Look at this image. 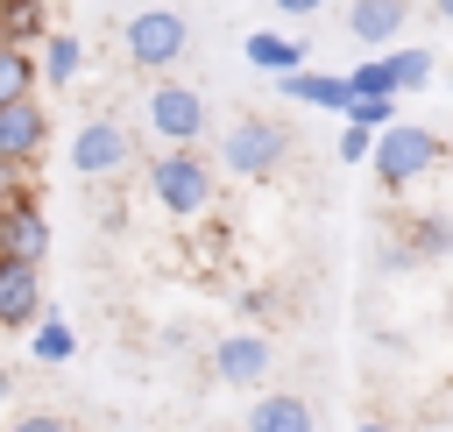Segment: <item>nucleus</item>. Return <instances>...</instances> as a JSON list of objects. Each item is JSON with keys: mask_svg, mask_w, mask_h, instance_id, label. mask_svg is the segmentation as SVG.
<instances>
[{"mask_svg": "<svg viewBox=\"0 0 453 432\" xmlns=\"http://www.w3.org/2000/svg\"><path fill=\"white\" fill-rule=\"evenodd\" d=\"M311 425H319L311 404L290 397V390H269V397H255V411H248V432H311Z\"/></svg>", "mask_w": 453, "mask_h": 432, "instance_id": "obj_14", "label": "nucleus"}, {"mask_svg": "<svg viewBox=\"0 0 453 432\" xmlns=\"http://www.w3.org/2000/svg\"><path fill=\"white\" fill-rule=\"evenodd\" d=\"M389 78H396V99L403 92H425L432 85V50H418V42L411 50H389Z\"/></svg>", "mask_w": 453, "mask_h": 432, "instance_id": "obj_18", "label": "nucleus"}, {"mask_svg": "<svg viewBox=\"0 0 453 432\" xmlns=\"http://www.w3.org/2000/svg\"><path fill=\"white\" fill-rule=\"evenodd\" d=\"M0 42H42V0H7L0 7Z\"/></svg>", "mask_w": 453, "mask_h": 432, "instance_id": "obj_19", "label": "nucleus"}, {"mask_svg": "<svg viewBox=\"0 0 453 432\" xmlns=\"http://www.w3.org/2000/svg\"><path fill=\"white\" fill-rule=\"evenodd\" d=\"M28 177H35L28 163H0V212H14V205H35V198H28Z\"/></svg>", "mask_w": 453, "mask_h": 432, "instance_id": "obj_22", "label": "nucleus"}, {"mask_svg": "<svg viewBox=\"0 0 453 432\" xmlns=\"http://www.w3.org/2000/svg\"><path fill=\"white\" fill-rule=\"evenodd\" d=\"M42 312V262L0 248V333H28Z\"/></svg>", "mask_w": 453, "mask_h": 432, "instance_id": "obj_6", "label": "nucleus"}, {"mask_svg": "<svg viewBox=\"0 0 453 432\" xmlns=\"http://www.w3.org/2000/svg\"><path fill=\"white\" fill-rule=\"evenodd\" d=\"M212 375H219L226 390H255V382L269 375V340H262V333H226V340L212 347Z\"/></svg>", "mask_w": 453, "mask_h": 432, "instance_id": "obj_9", "label": "nucleus"}, {"mask_svg": "<svg viewBox=\"0 0 453 432\" xmlns=\"http://www.w3.org/2000/svg\"><path fill=\"white\" fill-rule=\"evenodd\" d=\"M241 50H248V64H255V71H269V78H283V71H297V64H304V42H290L283 28H255Z\"/></svg>", "mask_w": 453, "mask_h": 432, "instance_id": "obj_16", "label": "nucleus"}, {"mask_svg": "<svg viewBox=\"0 0 453 432\" xmlns=\"http://www.w3.org/2000/svg\"><path fill=\"white\" fill-rule=\"evenodd\" d=\"M120 50H127V64H134V71L163 78V71H170V64L191 50V21H184L177 7H142V14H127Z\"/></svg>", "mask_w": 453, "mask_h": 432, "instance_id": "obj_3", "label": "nucleus"}, {"mask_svg": "<svg viewBox=\"0 0 453 432\" xmlns=\"http://www.w3.org/2000/svg\"><path fill=\"white\" fill-rule=\"evenodd\" d=\"M7 432H71V425H64L57 411H28V418H14Z\"/></svg>", "mask_w": 453, "mask_h": 432, "instance_id": "obj_25", "label": "nucleus"}, {"mask_svg": "<svg viewBox=\"0 0 453 432\" xmlns=\"http://www.w3.org/2000/svg\"><path fill=\"white\" fill-rule=\"evenodd\" d=\"M283 92L290 99H304V106H326V113H347V99H354V85H347V71H283Z\"/></svg>", "mask_w": 453, "mask_h": 432, "instance_id": "obj_10", "label": "nucleus"}, {"mask_svg": "<svg viewBox=\"0 0 453 432\" xmlns=\"http://www.w3.org/2000/svg\"><path fill=\"white\" fill-rule=\"evenodd\" d=\"M142 113H149V127H156L163 142H198V135H205V120H212V106H205L191 85H170V78L149 92V106H142Z\"/></svg>", "mask_w": 453, "mask_h": 432, "instance_id": "obj_7", "label": "nucleus"}, {"mask_svg": "<svg viewBox=\"0 0 453 432\" xmlns=\"http://www.w3.org/2000/svg\"><path fill=\"white\" fill-rule=\"evenodd\" d=\"M149 191L163 212L198 220L212 205V163L198 156V142H163V156H149Z\"/></svg>", "mask_w": 453, "mask_h": 432, "instance_id": "obj_2", "label": "nucleus"}, {"mask_svg": "<svg viewBox=\"0 0 453 432\" xmlns=\"http://www.w3.org/2000/svg\"><path fill=\"white\" fill-rule=\"evenodd\" d=\"M432 14H439V21H446V28H453V0H432Z\"/></svg>", "mask_w": 453, "mask_h": 432, "instance_id": "obj_28", "label": "nucleus"}, {"mask_svg": "<svg viewBox=\"0 0 453 432\" xmlns=\"http://www.w3.org/2000/svg\"><path fill=\"white\" fill-rule=\"evenodd\" d=\"M347 120H354V127H375V135H382V127L396 120V99H361V92H354V99H347Z\"/></svg>", "mask_w": 453, "mask_h": 432, "instance_id": "obj_21", "label": "nucleus"}, {"mask_svg": "<svg viewBox=\"0 0 453 432\" xmlns=\"http://www.w3.org/2000/svg\"><path fill=\"white\" fill-rule=\"evenodd\" d=\"M283 156H290V127H283V120L241 113V120L219 135V163H226L234 177H276Z\"/></svg>", "mask_w": 453, "mask_h": 432, "instance_id": "obj_5", "label": "nucleus"}, {"mask_svg": "<svg viewBox=\"0 0 453 432\" xmlns=\"http://www.w3.org/2000/svg\"><path fill=\"white\" fill-rule=\"evenodd\" d=\"M347 85H354L361 99H396V78H389V57H368V64H354V71H347Z\"/></svg>", "mask_w": 453, "mask_h": 432, "instance_id": "obj_20", "label": "nucleus"}, {"mask_svg": "<svg viewBox=\"0 0 453 432\" xmlns=\"http://www.w3.org/2000/svg\"><path fill=\"white\" fill-rule=\"evenodd\" d=\"M35 71H42V85H71V78L85 71V42H78L71 28H42V42H35Z\"/></svg>", "mask_w": 453, "mask_h": 432, "instance_id": "obj_11", "label": "nucleus"}, {"mask_svg": "<svg viewBox=\"0 0 453 432\" xmlns=\"http://www.w3.org/2000/svg\"><path fill=\"white\" fill-rule=\"evenodd\" d=\"M354 432H389V425H382V418H368V425H354Z\"/></svg>", "mask_w": 453, "mask_h": 432, "instance_id": "obj_29", "label": "nucleus"}, {"mask_svg": "<svg viewBox=\"0 0 453 432\" xmlns=\"http://www.w3.org/2000/svg\"><path fill=\"white\" fill-rule=\"evenodd\" d=\"M134 156H142V149H134V127H127V120H113V113H92V120L71 135V170H78L85 184L120 177Z\"/></svg>", "mask_w": 453, "mask_h": 432, "instance_id": "obj_4", "label": "nucleus"}, {"mask_svg": "<svg viewBox=\"0 0 453 432\" xmlns=\"http://www.w3.org/2000/svg\"><path fill=\"white\" fill-rule=\"evenodd\" d=\"M7 397H14V368H0V404H7Z\"/></svg>", "mask_w": 453, "mask_h": 432, "instance_id": "obj_27", "label": "nucleus"}, {"mask_svg": "<svg viewBox=\"0 0 453 432\" xmlns=\"http://www.w3.org/2000/svg\"><path fill=\"white\" fill-rule=\"evenodd\" d=\"M0 248H14V255H28V262H42V255H50V220H42L35 205L0 212Z\"/></svg>", "mask_w": 453, "mask_h": 432, "instance_id": "obj_15", "label": "nucleus"}, {"mask_svg": "<svg viewBox=\"0 0 453 432\" xmlns=\"http://www.w3.org/2000/svg\"><path fill=\"white\" fill-rule=\"evenodd\" d=\"M411 21V0H347V28L354 42H389Z\"/></svg>", "mask_w": 453, "mask_h": 432, "instance_id": "obj_13", "label": "nucleus"}, {"mask_svg": "<svg viewBox=\"0 0 453 432\" xmlns=\"http://www.w3.org/2000/svg\"><path fill=\"white\" fill-rule=\"evenodd\" d=\"M326 0H276V14H319Z\"/></svg>", "mask_w": 453, "mask_h": 432, "instance_id": "obj_26", "label": "nucleus"}, {"mask_svg": "<svg viewBox=\"0 0 453 432\" xmlns=\"http://www.w3.org/2000/svg\"><path fill=\"white\" fill-rule=\"evenodd\" d=\"M368 135H375V127H354V120H347V135H340V163H368V149H375Z\"/></svg>", "mask_w": 453, "mask_h": 432, "instance_id": "obj_24", "label": "nucleus"}, {"mask_svg": "<svg viewBox=\"0 0 453 432\" xmlns=\"http://www.w3.org/2000/svg\"><path fill=\"white\" fill-rule=\"evenodd\" d=\"M35 78H42V71H35V57H28L21 42H0V106H7V99H21V92H35Z\"/></svg>", "mask_w": 453, "mask_h": 432, "instance_id": "obj_17", "label": "nucleus"}, {"mask_svg": "<svg viewBox=\"0 0 453 432\" xmlns=\"http://www.w3.org/2000/svg\"><path fill=\"white\" fill-rule=\"evenodd\" d=\"M411 248H418V255H446V248H453V220H418V227H411Z\"/></svg>", "mask_w": 453, "mask_h": 432, "instance_id": "obj_23", "label": "nucleus"}, {"mask_svg": "<svg viewBox=\"0 0 453 432\" xmlns=\"http://www.w3.org/2000/svg\"><path fill=\"white\" fill-rule=\"evenodd\" d=\"M28 354H35L42 368H64V361L78 354V333H71V319H64L57 305L35 312V326H28Z\"/></svg>", "mask_w": 453, "mask_h": 432, "instance_id": "obj_12", "label": "nucleus"}, {"mask_svg": "<svg viewBox=\"0 0 453 432\" xmlns=\"http://www.w3.org/2000/svg\"><path fill=\"white\" fill-rule=\"evenodd\" d=\"M42 142H50V113H42V99H35V92L7 99V106H0V163H28V170H35Z\"/></svg>", "mask_w": 453, "mask_h": 432, "instance_id": "obj_8", "label": "nucleus"}, {"mask_svg": "<svg viewBox=\"0 0 453 432\" xmlns=\"http://www.w3.org/2000/svg\"><path fill=\"white\" fill-rule=\"evenodd\" d=\"M439 156H446V142H439L432 127H418V120H389V127L375 135V149H368V170H375L382 191H411L418 177L439 170Z\"/></svg>", "mask_w": 453, "mask_h": 432, "instance_id": "obj_1", "label": "nucleus"}]
</instances>
